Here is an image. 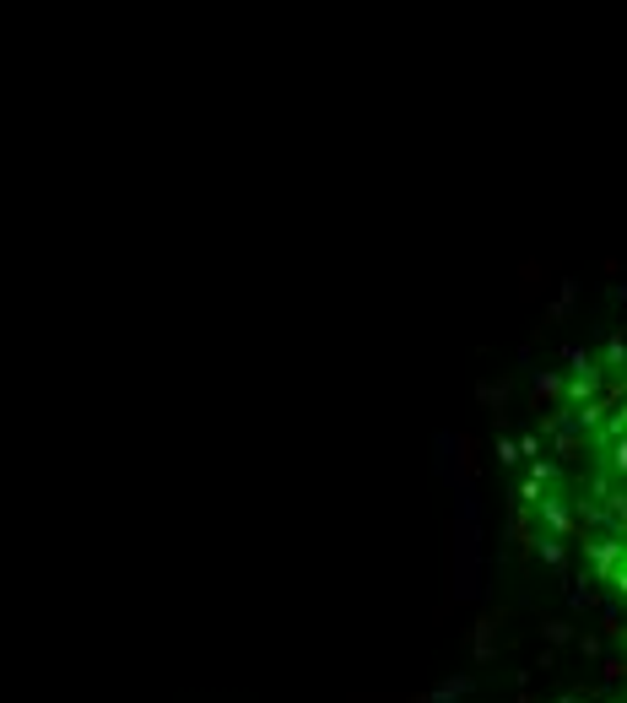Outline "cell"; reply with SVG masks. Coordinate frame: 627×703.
<instances>
[{
	"label": "cell",
	"instance_id": "obj_3",
	"mask_svg": "<svg viewBox=\"0 0 627 703\" xmlns=\"http://www.w3.org/2000/svg\"><path fill=\"white\" fill-rule=\"evenodd\" d=\"M622 552H627L622 536H584V563H590L595 585H606V579L622 568Z\"/></svg>",
	"mask_w": 627,
	"mask_h": 703
},
{
	"label": "cell",
	"instance_id": "obj_5",
	"mask_svg": "<svg viewBox=\"0 0 627 703\" xmlns=\"http://www.w3.org/2000/svg\"><path fill=\"white\" fill-rule=\"evenodd\" d=\"M595 368H600V374H627V336H611L606 341V347H600V357H595Z\"/></svg>",
	"mask_w": 627,
	"mask_h": 703
},
{
	"label": "cell",
	"instance_id": "obj_8",
	"mask_svg": "<svg viewBox=\"0 0 627 703\" xmlns=\"http://www.w3.org/2000/svg\"><path fill=\"white\" fill-rule=\"evenodd\" d=\"M541 395H546V401H557V395H563V379H557V374H541V379H536V401H541Z\"/></svg>",
	"mask_w": 627,
	"mask_h": 703
},
{
	"label": "cell",
	"instance_id": "obj_2",
	"mask_svg": "<svg viewBox=\"0 0 627 703\" xmlns=\"http://www.w3.org/2000/svg\"><path fill=\"white\" fill-rule=\"evenodd\" d=\"M530 514H536V536H552V541H568L579 536V509H573V498L563 493V487H552V493H541L536 503H530Z\"/></svg>",
	"mask_w": 627,
	"mask_h": 703
},
{
	"label": "cell",
	"instance_id": "obj_6",
	"mask_svg": "<svg viewBox=\"0 0 627 703\" xmlns=\"http://www.w3.org/2000/svg\"><path fill=\"white\" fill-rule=\"evenodd\" d=\"M536 552H541L546 568H563L568 563V547H563V541H552V536H536Z\"/></svg>",
	"mask_w": 627,
	"mask_h": 703
},
{
	"label": "cell",
	"instance_id": "obj_4",
	"mask_svg": "<svg viewBox=\"0 0 627 703\" xmlns=\"http://www.w3.org/2000/svg\"><path fill=\"white\" fill-rule=\"evenodd\" d=\"M595 449H600V476L627 487V439H595Z\"/></svg>",
	"mask_w": 627,
	"mask_h": 703
},
{
	"label": "cell",
	"instance_id": "obj_10",
	"mask_svg": "<svg viewBox=\"0 0 627 703\" xmlns=\"http://www.w3.org/2000/svg\"><path fill=\"white\" fill-rule=\"evenodd\" d=\"M617 703H627V698H617Z\"/></svg>",
	"mask_w": 627,
	"mask_h": 703
},
{
	"label": "cell",
	"instance_id": "obj_7",
	"mask_svg": "<svg viewBox=\"0 0 627 703\" xmlns=\"http://www.w3.org/2000/svg\"><path fill=\"white\" fill-rule=\"evenodd\" d=\"M606 595H611V606L622 612V606H627V568H617V574L606 579Z\"/></svg>",
	"mask_w": 627,
	"mask_h": 703
},
{
	"label": "cell",
	"instance_id": "obj_1",
	"mask_svg": "<svg viewBox=\"0 0 627 703\" xmlns=\"http://www.w3.org/2000/svg\"><path fill=\"white\" fill-rule=\"evenodd\" d=\"M600 390H606V374L595 368V357L590 352H579V347H568V379H563V395H557V411H579V406H590L600 401Z\"/></svg>",
	"mask_w": 627,
	"mask_h": 703
},
{
	"label": "cell",
	"instance_id": "obj_9",
	"mask_svg": "<svg viewBox=\"0 0 627 703\" xmlns=\"http://www.w3.org/2000/svg\"><path fill=\"white\" fill-rule=\"evenodd\" d=\"M514 449H519V455H530V460H541V455H546V449H541V439H536V433H525V439H519Z\"/></svg>",
	"mask_w": 627,
	"mask_h": 703
}]
</instances>
